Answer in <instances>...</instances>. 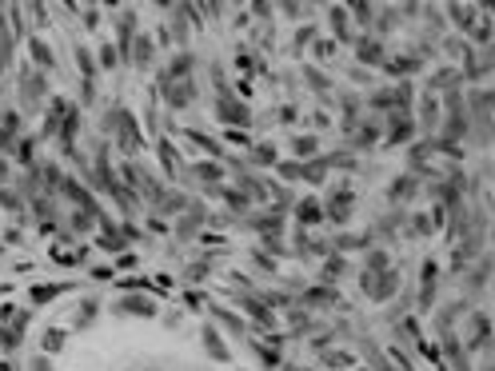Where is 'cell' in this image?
I'll return each instance as SVG.
<instances>
[{"label":"cell","mask_w":495,"mask_h":371,"mask_svg":"<svg viewBox=\"0 0 495 371\" xmlns=\"http://www.w3.org/2000/svg\"><path fill=\"white\" fill-rule=\"evenodd\" d=\"M463 100H467L471 140H476V144H487L495 136V88H471Z\"/></svg>","instance_id":"cell-1"},{"label":"cell","mask_w":495,"mask_h":371,"mask_svg":"<svg viewBox=\"0 0 495 371\" xmlns=\"http://www.w3.org/2000/svg\"><path fill=\"white\" fill-rule=\"evenodd\" d=\"M44 96H48L44 72H28V68H24V76H20V104H24V116H36V108L44 104Z\"/></svg>","instance_id":"cell-2"},{"label":"cell","mask_w":495,"mask_h":371,"mask_svg":"<svg viewBox=\"0 0 495 371\" xmlns=\"http://www.w3.org/2000/svg\"><path fill=\"white\" fill-rule=\"evenodd\" d=\"M160 96L168 100L172 112H184L192 100H196V84H192V80H168V76L160 72Z\"/></svg>","instance_id":"cell-3"},{"label":"cell","mask_w":495,"mask_h":371,"mask_svg":"<svg viewBox=\"0 0 495 371\" xmlns=\"http://www.w3.org/2000/svg\"><path fill=\"white\" fill-rule=\"evenodd\" d=\"M399 288V275L387 268V272H364V295L367 300H376V304H383V300H392Z\"/></svg>","instance_id":"cell-4"},{"label":"cell","mask_w":495,"mask_h":371,"mask_svg":"<svg viewBox=\"0 0 495 371\" xmlns=\"http://www.w3.org/2000/svg\"><path fill=\"white\" fill-rule=\"evenodd\" d=\"M216 120L228 124V128H240V124L252 120V112H248V104H244L236 92H228V96H216Z\"/></svg>","instance_id":"cell-5"},{"label":"cell","mask_w":495,"mask_h":371,"mask_svg":"<svg viewBox=\"0 0 495 371\" xmlns=\"http://www.w3.org/2000/svg\"><path fill=\"white\" fill-rule=\"evenodd\" d=\"M383 120H387V132H383V144H387V148L408 144V140L415 136V120H412V112H399V108H396V112H387Z\"/></svg>","instance_id":"cell-6"},{"label":"cell","mask_w":495,"mask_h":371,"mask_svg":"<svg viewBox=\"0 0 495 371\" xmlns=\"http://www.w3.org/2000/svg\"><path fill=\"white\" fill-rule=\"evenodd\" d=\"M351 204H355V192L344 184V188H335V192L324 200V216H328V220H335V224H344V220L351 216Z\"/></svg>","instance_id":"cell-7"},{"label":"cell","mask_w":495,"mask_h":371,"mask_svg":"<svg viewBox=\"0 0 495 371\" xmlns=\"http://www.w3.org/2000/svg\"><path fill=\"white\" fill-rule=\"evenodd\" d=\"M460 84H463L460 68H435L428 80V96H451V92H460Z\"/></svg>","instance_id":"cell-8"},{"label":"cell","mask_w":495,"mask_h":371,"mask_svg":"<svg viewBox=\"0 0 495 371\" xmlns=\"http://www.w3.org/2000/svg\"><path fill=\"white\" fill-rule=\"evenodd\" d=\"M208 220V208L204 204H188L184 208V216H180V224H176V236L188 243V240H196V232H200V224Z\"/></svg>","instance_id":"cell-9"},{"label":"cell","mask_w":495,"mask_h":371,"mask_svg":"<svg viewBox=\"0 0 495 371\" xmlns=\"http://www.w3.org/2000/svg\"><path fill=\"white\" fill-rule=\"evenodd\" d=\"M116 140H120V148H124L128 156H132V152H140V148H144L140 132H136V120H132V116H128L124 108H120V120H116Z\"/></svg>","instance_id":"cell-10"},{"label":"cell","mask_w":495,"mask_h":371,"mask_svg":"<svg viewBox=\"0 0 495 371\" xmlns=\"http://www.w3.org/2000/svg\"><path fill=\"white\" fill-rule=\"evenodd\" d=\"M355 56H360V64H387V52H383V40L376 33L360 36V44H355Z\"/></svg>","instance_id":"cell-11"},{"label":"cell","mask_w":495,"mask_h":371,"mask_svg":"<svg viewBox=\"0 0 495 371\" xmlns=\"http://www.w3.org/2000/svg\"><path fill=\"white\" fill-rule=\"evenodd\" d=\"M383 136V124L380 116H371V120H360V128L351 132V148H360V152H367V148H376V140Z\"/></svg>","instance_id":"cell-12"},{"label":"cell","mask_w":495,"mask_h":371,"mask_svg":"<svg viewBox=\"0 0 495 371\" xmlns=\"http://www.w3.org/2000/svg\"><path fill=\"white\" fill-rule=\"evenodd\" d=\"M415 192H419V176H415V172H403V176L392 180V188H387V200H392V204H408Z\"/></svg>","instance_id":"cell-13"},{"label":"cell","mask_w":495,"mask_h":371,"mask_svg":"<svg viewBox=\"0 0 495 371\" xmlns=\"http://www.w3.org/2000/svg\"><path fill=\"white\" fill-rule=\"evenodd\" d=\"M492 72H495V44H487V49H476V60L463 72V80H483Z\"/></svg>","instance_id":"cell-14"},{"label":"cell","mask_w":495,"mask_h":371,"mask_svg":"<svg viewBox=\"0 0 495 371\" xmlns=\"http://www.w3.org/2000/svg\"><path fill=\"white\" fill-rule=\"evenodd\" d=\"M467 347H471V352L492 347V323H487V316H483V311H476V316H471V339H467Z\"/></svg>","instance_id":"cell-15"},{"label":"cell","mask_w":495,"mask_h":371,"mask_svg":"<svg viewBox=\"0 0 495 371\" xmlns=\"http://www.w3.org/2000/svg\"><path fill=\"white\" fill-rule=\"evenodd\" d=\"M152 56H156L152 36H136V40H132V49H128V64H132V68H148V64H152Z\"/></svg>","instance_id":"cell-16"},{"label":"cell","mask_w":495,"mask_h":371,"mask_svg":"<svg viewBox=\"0 0 495 371\" xmlns=\"http://www.w3.org/2000/svg\"><path fill=\"white\" fill-rule=\"evenodd\" d=\"M184 172H188V176H196L200 184H208V188H212V184L220 188V176H224L220 160H200V164H192V168H184Z\"/></svg>","instance_id":"cell-17"},{"label":"cell","mask_w":495,"mask_h":371,"mask_svg":"<svg viewBox=\"0 0 495 371\" xmlns=\"http://www.w3.org/2000/svg\"><path fill=\"white\" fill-rule=\"evenodd\" d=\"M192 68H196V56H192V52H176L172 64L164 68V76H168V80H192Z\"/></svg>","instance_id":"cell-18"},{"label":"cell","mask_w":495,"mask_h":371,"mask_svg":"<svg viewBox=\"0 0 495 371\" xmlns=\"http://www.w3.org/2000/svg\"><path fill=\"white\" fill-rule=\"evenodd\" d=\"M439 116H444V104H439V96H423V108H419V128L435 132V124H439Z\"/></svg>","instance_id":"cell-19"},{"label":"cell","mask_w":495,"mask_h":371,"mask_svg":"<svg viewBox=\"0 0 495 371\" xmlns=\"http://www.w3.org/2000/svg\"><path fill=\"white\" fill-rule=\"evenodd\" d=\"M296 220H300L303 227H308V224H319V220H324V200H312V196H303L300 204H296Z\"/></svg>","instance_id":"cell-20"},{"label":"cell","mask_w":495,"mask_h":371,"mask_svg":"<svg viewBox=\"0 0 495 371\" xmlns=\"http://www.w3.org/2000/svg\"><path fill=\"white\" fill-rule=\"evenodd\" d=\"M192 4H176L172 8V36L180 44H188V33H192Z\"/></svg>","instance_id":"cell-21"},{"label":"cell","mask_w":495,"mask_h":371,"mask_svg":"<svg viewBox=\"0 0 495 371\" xmlns=\"http://www.w3.org/2000/svg\"><path fill=\"white\" fill-rule=\"evenodd\" d=\"M435 279H439V264H435V259H428V264H423V291H419V307L435 304Z\"/></svg>","instance_id":"cell-22"},{"label":"cell","mask_w":495,"mask_h":371,"mask_svg":"<svg viewBox=\"0 0 495 371\" xmlns=\"http://www.w3.org/2000/svg\"><path fill=\"white\" fill-rule=\"evenodd\" d=\"M303 304H308V307H332V304H339V295H335V288L319 284V288L303 291Z\"/></svg>","instance_id":"cell-23"},{"label":"cell","mask_w":495,"mask_h":371,"mask_svg":"<svg viewBox=\"0 0 495 371\" xmlns=\"http://www.w3.org/2000/svg\"><path fill=\"white\" fill-rule=\"evenodd\" d=\"M116 311H128V316H152V311H156V304H152V300H144V295H124V300L116 304Z\"/></svg>","instance_id":"cell-24"},{"label":"cell","mask_w":495,"mask_h":371,"mask_svg":"<svg viewBox=\"0 0 495 371\" xmlns=\"http://www.w3.org/2000/svg\"><path fill=\"white\" fill-rule=\"evenodd\" d=\"M328 17H332V33H335V40H348V33H351V12L348 8H344V4H332V12H328Z\"/></svg>","instance_id":"cell-25"},{"label":"cell","mask_w":495,"mask_h":371,"mask_svg":"<svg viewBox=\"0 0 495 371\" xmlns=\"http://www.w3.org/2000/svg\"><path fill=\"white\" fill-rule=\"evenodd\" d=\"M324 176H328V160H303L300 164V180H308V184H324Z\"/></svg>","instance_id":"cell-26"},{"label":"cell","mask_w":495,"mask_h":371,"mask_svg":"<svg viewBox=\"0 0 495 371\" xmlns=\"http://www.w3.org/2000/svg\"><path fill=\"white\" fill-rule=\"evenodd\" d=\"M348 272V259H339V256H328L324 259V272H319V279H324V284H328V288H332L335 279H339V275Z\"/></svg>","instance_id":"cell-27"},{"label":"cell","mask_w":495,"mask_h":371,"mask_svg":"<svg viewBox=\"0 0 495 371\" xmlns=\"http://www.w3.org/2000/svg\"><path fill=\"white\" fill-rule=\"evenodd\" d=\"M303 80H308V88H312V92H319V96H328V92H332V80H328L319 68H312V64L303 68Z\"/></svg>","instance_id":"cell-28"},{"label":"cell","mask_w":495,"mask_h":371,"mask_svg":"<svg viewBox=\"0 0 495 371\" xmlns=\"http://www.w3.org/2000/svg\"><path fill=\"white\" fill-rule=\"evenodd\" d=\"M204 347H208V355H216V359H228V347H224V339H220V331L208 323L204 327Z\"/></svg>","instance_id":"cell-29"},{"label":"cell","mask_w":495,"mask_h":371,"mask_svg":"<svg viewBox=\"0 0 495 371\" xmlns=\"http://www.w3.org/2000/svg\"><path fill=\"white\" fill-rule=\"evenodd\" d=\"M28 49H32V60H36V64H40V72H48V68L56 64V56H52V49H48L44 40H32Z\"/></svg>","instance_id":"cell-30"},{"label":"cell","mask_w":495,"mask_h":371,"mask_svg":"<svg viewBox=\"0 0 495 371\" xmlns=\"http://www.w3.org/2000/svg\"><path fill=\"white\" fill-rule=\"evenodd\" d=\"M292 148H296V156H300V164H303L308 156H316V152H319V140H316V136H296Z\"/></svg>","instance_id":"cell-31"},{"label":"cell","mask_w":495,"mask_h":371,"mask_svg":"<svg viewBox=\"0 0 495 371\" xmlns=\"http://www.w3.org/2000/svg\"><path fill=\"white\" fill-rule=\"evenodd\" d=\"M248 164H280V156H276L271 144H255L252 152H248Z\"/></svg>","instance_id":"cell-32"},{"label":"cell","mask_w":495,"mask_h":371,"mask_svg":"<svg viewBox=\"0 0 495 371\" xmlns=\"http://www.w3.org/2000/svg\"><path fill=\"white\" fill-rule=\"evenodd\" d=\"M156 152H160V160H164V168H168V172H184V168H180V156H176V148L168 144V140H160Z\"/></svg>","instance_id":"cell-33"},{"label":"cell","mask_w":495,"mask_h":371,"mask_svg":"<svg viewBox=\"0 0 495 371\" xmlns=\"http://www.w3.org/2000/svg\"><path fill=\"white\" fill-rule=\"evenodd\" d=\"M487 272H492V259H479V264H476V272L467 275V288L479 291L483 284H487Z\"/></svg>","instance_id":"cell-34"},{"label":"cell","mask_w":495,"mask_h":371,"mask_svg":"<svg viewBox=\"0 0 495 371\" xmlns=\"http://www.w3.org/2000/svg\"><path fill=\"white\" fill-rule=\"evenodd\" d=\"M348 12H355V20H360V24L376 28V4H348Z\"/></svg>","instance_id":"cell-35"},{"label":"cell","mask_w":495,"mask_h":371,"mask_svg":"<svg viewBox=\"0 0 495 371\" xmlns=\"http://www.w3.org/2000/svg\"><path fill=\"white\" fill-rule=\"evenodd\" d=\"M76 64H80V72H84V80H96V60H92L88 49H76Z\"/></svg>","instance_id":"cell-36"},{"label":"cell","mask_w":495,"mask_h":371,"mask_svg":"<svg viewBox=\"0 0 495 371\" xmlns=\"http://www.w3.org/2000/svg\"><path fill=\"white\" fill-rule=\"evenodd\" d=\"M244 307H248V311H252V316H255L260 323H264V327H271V311H268L264 304H260V300H244Z\"/></svg>","instance_id":"cell-37"},{"label":"cell","mask_w":495,"mask_h":371,"mask_svg":"<svg viewBox=\"0 0 495 371\" xmlns=\"http://www.w3.org/2000/svg\"><path fill=\"white\" fill-rule=\"evenodd\" d=\"M367 272H387V252H367Z\"/></svg>","instance_id":"cell-38"},{"label":"cell","mask_w":495,"mask_h":371,"mask_svg":"<svg viewBox=\"0 0 495 371\" xmlns=\"http://www.w3.org/2000/svg\"><path fill=\"white\" fill-rule=\"evenodd\" d=\"M324 363H328V368H339V371H344V368H351V355H344V352H328V355H324Z\"/></svg>","instance_id":"cell-39"},{"label":"cell","mask_w":495,"mask_h":371,"mask_svg":"<svg viewBox=\"0 0 495 371\" xmlns=\"http://www.w3.org/2000/svg\"><path fill=\"white\" fill-rule=\"evenodd\" d=\"M276 172L284 180H300V160H284V164H276Z\"/></svg>","instance_id":"cell-40"},{"label":"cell","mask_w":495,"mask_h":371,"mask_svg":"<svg viewBox=\"0 0 495 371\" xmlns=\"http://www.w3.org/2000/svg\"><path fill=\"white\" fill-rule=\"evenodd\" d=\"M116 60H120L116 44H104V49H100V68H116Z\"/></svg>","instance_id":"cell-41"},{"label":"cell","mask_w":495,"mask_h":371,"mask_svg":"<svg viewBox=\"0 0 495 371\" xmlns=\"http://www.w3.org/2000/svg\"><path fill=\"white\" fill-rule=\"evenodd\" d=\"M224 200H228L232 208H252V200H248V196L240 192V188H236V192H224Z\"/></svg>","instance_id":"cell-42"},{"label":"cell","mask_w":495,"mask_h":371,"mask_svg":"<svg viewBox=\"0 0 495 371\" xmlns=\"http://www.w3.org/2000/svg\"><path fill=\"white\" fill-rule=\"evenodd\" d=\"M428 232H431L428 216H412V236H428Z\"/></svg>","instance_id":"cell-43"},{"label":"cell","mask_w":495,"mask_h":371,"mask_svg":"<svg viewBox=\"0 0 495 371\" xmlns=\"http://www.w3.org/2000/svg\"><path fill=\"white\" fill-rule=\"evenodd\" d=\"M44 347H48V352H60V347H64V336L56 331V327H52V331L44 336Z\"/></svg>","instance_id":"cell-44"},{"label":"cell","mask_w":495,"mask_h":371,"mask_svg":"<svg viewBox=\"0 0 495 371\" xmlns=\"http://www.w3.org/2000/svg\"><path fill=\"white\" fill-rule=\"evenodd\" d=\"M92 320H96V304H84V307H80V316H76V323L84 327V323H92Z\"/></svg>","instance_id":"cell-45"},{"label":"cell","mask_w":495,"mask_h":371,"mask_svg":"<svg viewBox=\"0 0 495 371\" xmlns=\"http://www.w3.org/2000/svg\"><path fill=\"white\" fill-rule=\"evenodd\" d=\"M216 320H224L228 327H232V331H244V323H240L236 316H228V311H220V307H216Z\"/></svg>","instance_id":"cell-46"},{"label":"cell","mask_w":495,"mask_h":371,"mask_svg":"<svg viewBox=\"0 0 495 371\" xmlns=\"http://www.w3.org/2000/svg\"><path fill=\"white\" fill-rule=\"evenodd\" d=\"M16 156H20V160H32V140H16Z\"/></svg>","instance_id":"cell-47"},{"label":"cell","mask_w":495,"mask_h":371,"mask_svg":"<svg viewBox=\"0 0 495 371\" xmlns=\"http://www.w3.org/2000/svg\"><path fill=\"white\" fill-rule=\"evenodd\" d=\"M80 96L92 104V100H96V84H92V80H84V84H80Z\"/></svg>","instance_id":"cell-48"},{"label":"cell","mask_w":495,"mask_h":371,"mask_svg":"<svg viewBox=\"0 0 495 371\" xmlns=\"http://www.w3.org/2000/svg\"><path fill=\"white\" fill-rule=\"evenodd\" d=\"M312 36H316V28H300V33H296V49H303Z\"/></svg>","instance_id":"cell-49"},{"label":"cell","mask_w":495,"mask_h":371,"mask_svg":"<svg viewBox=\"0 0 495 371\" xmlns=\"http://www.w3.org/2000/svg\"><path fill=\"white\" fill-rule=\"evenodd\" d=\"M335 52V40H319L316 44V56H332Z\"/></svg>","instance_id":"cell-50"},{"label":"cell","mask_w":495,"mask_h":371,"mask_svg":"<svg viewBox=\"0 0 495 371\" xmlns=\"http://www.w3.org/2000/svg\"><path fill=\"white\" fill-rule=\"evenodd\" d=\"M208 275V264H192L188 268V279H204Z\"/></svg>","instance_id":"cell-51"},{"label":"cell","mask_w":495,"mask_h":371,"mask_svg":"<svg viewBox=\"0 0 495 371\" xmlns=\"http://www.w3.org/2000/svg\"><path fill=\"white\" fill-rule=\"evenodd\" d=\"M0 204H4V208H12V212H16V208H20V200H16V196H12V192H0Z\"/></svg>","instance_id":"cell-52"},{"label":"cell","mask_w":495,"mask_h":371,"mask_svg":"<svg viewBox=\"0 0 495 371\" xmlns=\"http://www.w3.org/2000/svg\"><path fill=\"white\" fill-rule=\"evenodd\" d=\"M32 371H52V363H48L44 355H40V359H32Z\"/></svg>","instance_id":"cell-53"},{"label":"cell","mask_w":495,"mask_h":371,"mask_svg":"<svg viewBox=\"0 0 495 371\" xmlns=\"http://www.w3.org/2000/svg\"><path fill=\"white\" fill-rule=\"evenodd\" d=\"M483 8H487V12H492V20H495V4H483Z\"/></svg>","instance_id":"cell-54"},{"label":"cell","mask_w":495,"mask_h":371,"mask_svg":"<svg viewBox=\"0 0 495 371\" xmlns=\"http://www.w3.org/2000/svg\"><path fill=\"white\" fill-rule=\"evenodd\" d=\"M284 371H300V368H284Z\"/></svg>","instance_id":"cell-55"},{"label":"cell","mask_w":495,"mask_h":371,"mask_svg":"<svg viewBox=\"0 0 495 371\" xmlns=\"http://www.w3.org/2000/svg\"><path fill=\"white\" fill-rule=\"evenodd\" d=\"M492 371H495V368H492Z\"/></svg>","instance_id":"cell-56"}]
</instances>
